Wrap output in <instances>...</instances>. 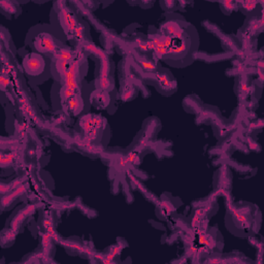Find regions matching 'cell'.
<instances>
[{
  "instance_id": "9c48e42d",
  "label": "cell",
  "mask_w": 264,
  "mask_h": 264,
  "mask_svg": "<svg viewBox=\"0 0 264 264\" xmlns=\"http://www.w3.org/2000/svg\"><path fill=\"white\" fill-rule=\"evenodd\" d=\"M243 5H244V8H247V9H249V11H251V9H253L254 6L256 5V2H250V1L243 2Z\"/></svg>"
},
{
  "instance_id": "8992f818",
  "label": "cell",
  "mask_w": 264,
  "mask_h": 264,
  "mask_svg": "<svg viewBox=\"0 0 264 264\" xmlns=\"http://www.w3.org/2000/svg\"><path fill=\"white\" fill-rule=\"evenodd\" d=\"M167 32L169 34H174V35H180V32H181V28L178 27L177 24H168L167 25Z\"/></svg>"
},
{
  "instance_id": "5b68a950",
  "label": "cell",
  "mask_w": 264,
  "mask_h": 264,
  "mask_svg": "<svg viewBox=\"0 0 264 264\" xmlns=\"http://www.w3.org/2000/svg\"><path fill=\"white\" fill-rule=\"evenodd\" d=\"M56 59L60 61L69 62L72 60V53L68 50H60L59 52H57Z\"/></svg>"
},
{
  "instance_id": "52a82bcc",
  "label": "cell",
  "mask_w": 264,
  "mask_h": 264,
  "mask_svg": "<svg viewBox=\"0 0 264 264\" xmlns=\"http://www.w3.org/2000/svg\"><path fill=\"white\" fill-rule=\"evenodd\" d=\"M51 239H52V236L49 233L44 234V235H42V240H41V242H42V246H44V248L45 250L49 249V247H50Z\"/></svg>"
},
{
  "instance_id": "8fae6325",
  "label": "cell",
  "mask_w": 264,
  "mask_h": 264,
  "mask_svg": "<svg viewBox=\"0 0 264 264\" xmlns=\"http://www.w3.org/2000/svg\"><path fill=\"white\" fill-rule=\"evenodd\" d=\"M223 4L226 6L227 9H232L233 8V2H223Z\"/></svg>"
},
{
  "instance_id": "7a4b0ae2",
  "label": "cell",
  "mask_w": 264,
  "mask_h": 264,
  "mask_svg": "<svg viewBox=\"0 0 264 264\" xmlns=\"http://www.w3.org/2000/svg\"><path fill=\"white\" fill-rule=\"evenodd\" d=\"M35 47L42 53H57V45L49 34H40L35 40Z\"/></svg>"
},
{
  "instance_id": "ba28073f",
  "label": "cell",
  "mask_w": 264,
  "mask_h": 264,
  "mask_svg": "<svg viewBox=\"0 0 264 264\" xmlns=\"http://www.w3.org/2000/svg\"><path fill=\"white\" fill-rule=\"evenodd\" d=\"M99 85H100V88H101V89L105 90V89H107V88L109 87L110 81H109V79H107V76H102L101 79H100V83H99Z\"/></svg>"
},
{
  "instance_id": "277c9868",
  "label": "cell",
  "mask_w": 264,
  "mask_h": 264,
  "mask_svg": "<svg viewBox=\"0 0 264 264\" xmlns=\"http://www.w3.org/2000/svg\"><path fill=\"white\" fill-rule=\"evenodd\" d=\"M76 94H77V93H76L74 91L69 89V88H67L66 86H64V85H63V87L61 88L60 97H61L62 101H67V100H69L71 97L74 96Z\"/></svg>"
},
{
  "instance_id": "30bf717a",
  "label": "cell",
  "mask_w": 264,
  "mask_h": 264,
  "mask_svg": "<svg viewBox=\"0 0 264 264\" xmlns=\"http://www.w3.org/2000/svg\"><path fill=\"white\" fill-rule=\"evenodd\" d=\"M5 4L7 5V7H4L5 11H7L8 12H16V7L15 6H12L11 2H5Z\"/></svg>"
},
{
  "instance_id": "7c38bea8",
  "label": "cell",
  "mask_w": 264,
  "mask_h": 264,
  "mask_svg": "<svg viewBox=\"0 0 264 264\" xmlns=\"http://www.w3.org/2000/svg\"><path fill=\"white\" fill-rule=\"evenodd\" d=\"M7 160H8V162H12V155H8ZM1 162H2V165H4V163H5V157H4V156H3V157H2Z\"/></svg>"
},
{
  "instance_id": "6da1fadb",
  "label": "cell",
  "mask_w": 264,
  "mask_h": 264,
  "mask_svg": "<svg viewBox=\"0 0 264 264\" xmlns=\"http://www.w3.org/2000/svg\"><path fill=\"white\" fill-rule=\"evenodd\" d=\"M25 70L31 76H38L44 71V58L37 54H30L25 57L23 61Z\"/></svg>"
},
{
  "instance_id": "3957f363",
  "label": "cell",
  "mask_w": 264,
  "mask_h": 264,
  "mask_svg": "<svg viewBox=\"0 0 264 264\" xmlns=\"http://www.w3.org/2000/svg\"><path fill=\"white\" fill-rule=\"evenodd\" d=\"M68 109L72 113H79L83 109V99L79 94H76L68 100Z\"/></svg>"
}]
</instances>
